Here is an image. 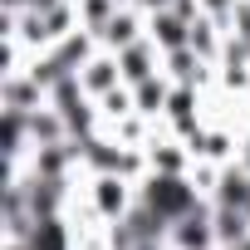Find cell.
<instances>
[{"instance_id":"obj_6","label":"cell","mask_w":250,"mask_h":250,"mask_svg":"<svg viewBox=\"0 0 250 250\" xmlns=\"http://www.w3.org/2000/svg\"><path fill=\"white\" fill-rule=\"evenodd\" d=\"M123 206H128L123 177H118V172H103V177H98V211H103V216H123Z\"/></svg>"},{"instance_id":"obj_2","label":"cell","mask_w":250,"mask_h":250,"mask_svg":"<svg viewBox=\"0 0 250 250\" xmlns=\"http://www.w3.org/2000/svg\"><path fill=\"white\" fill-rule=\"evenodd\" d=\"M172 245H177V250H211V245H216V226H211V216H206V211L182 216V221L172 226Z\"/></svg>"},{"instance_id":"obj_8","label":"cell","mask_w":250,"mask_h":250,"mask_svg":"<svg viewBox=\"0 0 250 250\" xmlns=\"http://www.w3.org/2000/svg\"><path fill=\"white\" fill-rule=\"evenodd\" d=\"M118 64H108V59H93V64H83V88H93V93H113V83H118Z\"/></svg>"},{"instance_id":"obj_12","label":"cell","mask_w":250,"mask_h":250,"mask_svg":"<svg viewBox=\"0 0 250 250\" xmlns=\"http://www.w3.org/2000/svg\"><path fill=\"white\" fill-rule=\"evenodd\" d=\"M138 5H143V10H167L172 0H138Z\"/></svg>"},{"instance_id":"obj_5","label":"cell","mask_w":250,"mask_h":250,"mask_svg":"<svg viewBox=\"0 0 250 250\" xmlns=\"http://www.w3.org/2000/svg\"><path fill=\"white\" fill-rule=\"evenodd\" d=\"M118 69H123V79H128V83L152 79V49H147V44H128V49H123V59H118Z\"/></svg>"},{"instance_id":"obj_9","label":"cell","mask_w":250,"mask_h":250,"mask_svg":"<svg viewBox=\"0 0 250 250\" xmlns=\"http://www.w3.org/2000/svg\"><path fill=\"white\" fill-rule=\"evenodd\" d=\"M133 88H138V103H143V108H152V103H162V98H167L157 79H143V83H133Z\"/></svg>"},{"instance_id":"obj_11","label":"cell","mask_w":250,"mask_h":250,"mask_svg":"<svg viewBox=\"0 0 250 250\" xmlns=\"http://www.w3.org/2000/svg\"><path fill=\"white\" fill-rule=\"evenodd\" d=\"M206 5H211L216 15H235V0H206Z\"/></svg>"},{"instance_id":"obj_10","label":"cell","mask_w":250,"mask_h":250,"mask_svg":"<svg viewBox=\"0 0 250 250\" xmlns=\"http://www.w3.org/2000/svg\"><path fill=\"white\" fill-rule=\"evenodd\" d=\"M191 49L196 54H211V30L206 25H191Z\"/></svg>"},{"instance_id":"obj_3","label":"cell","mask_w":250,"mask_h":250,"mask_svg":"<svg viewBox=\"0 0 250 250\" xmlns=\"http://www.w3.org/2000/svg\"><path fill=\"white\" fill-rule=\"evenodd\" d=\"M152 40L162 49H182V44H191V20H182L172 5L167 10H152Z\"/></svg>"},{"instance_id":"obj_1","label":"cell","mask_w":250,"mask_h":250,"mask_svg":"<svg viewBox=\"0 0 250 250\" xmlns=\"http://www.w3.org/2000/svg\"><path fill=\"white\" fill-rule=\"evenodd\" d=\"M143 206L172 230L182 216H191L196 211V191L187 187V177L182 172H157L152 182H147V191H143Z\"/></svg>"},{"instance_id":"obj_7","label":"cell","mask_w":250,"mask_h":250,"mask_svg":"<svg viewBox=\"0 0 250 250\" xmlns=\"http://www.w3.org/2000/svg\"><path fill=\"white\" fill-rule=\"evenodd\" d=\"M98 35H103L113 49H128V44H138V20H133L128 10H118V15H113V20L98 30Z\"/></svg>"},{"instance_id":"obj_4","label":"cell","mask_w":250,"mask_h":250,"mask_svg":"<svg viewBox=\"0 0 250 250\" xmlns=\"http://www.w3.org/2000/svg\"><path fill=\"white\" fill-rule=\"evenodd\" d=\"M25 245H30V250H69V230H64L59 216H40V221L30 226Z\"/></svg>"}]
</instances>
